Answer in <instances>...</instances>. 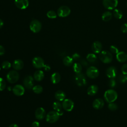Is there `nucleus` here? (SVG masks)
<instances>
[{
	"label": "nucleus",
	"instance_id": "f257e3e1",
	"mask_svg": "<svg viewBox=\"0 0 127 127\" xmlns=\"http://www.w3.org/2000/svg\"><path fill=\"white\" fill-rule=\"evenodd\" d=\"M104 99L108 103L114 102L118 98V94L114 89H108L106 90L104 95Z\"/></svg>",
	"mask_w": 127,
	"mask_h": 127
},
{
	"label": "nucleus",
	"instance_id": "f03ea898",
	"mask_svg": "<svg viewBox=\"0 0 127 127\" xmlns=\"http://www.w3.org/2000/svg\"><path fill=\"white\" fill-rule=\"evenodd\" d=\"M99 58L100 61L105 64L110 63L113 60L111 53L108 51H102L99 53Z\"/></svg>",
	"mask_w": 127,
	"mask_h": 127
},
{
	"label": "nucleus",
	"instance_id": "7ed1b4c3",
	"mask_svg": "<svg viewBox=\"0 0 127 127\" xmlns=\"http://www.w3.org/2000/svg\"><path fill=\"white\" fill-rule=\"evenodd\" d=\"M60 116V115L58 112L56 111H50L46 115V121L48 123H54L58 120Z\"/></svg>",
	"mask_w": 127,
	"mask_h": 127
},
{
	"label": "nucleus",
	"instance_id": "20e7f679",
	"mask_svg": "<svg viewBox=\"0 0 127 127\" xmlns=\"http://www.w3.org/2000/svg\"><path fill=\"white\" fill-rule=\"evenodd\" d=\"M86 73L87 76L91 79L97 78L99 74V71L98 68L94 66H91L88 67Z\"/></svg>",
	"mask_w": 127,
	"mask_h": 127
},
{
	"label": "nucleus",
	"instance_id": "39448f33",
	"mask_svg": "<svg viewBox=\"0 0 127 127\" xmlns=\"http://www.w3.org/2000/svg\"><path fill=\"white\" fill-rule=\"evenodd\" d=\"M74 80L76 84L78 86H85L87 83L86 78L84 74H83L81 72L76 74L74 77Z\"/></svg>",
	"mask_w": 127,
	"mask_h": 127
},
{
	"label": "nucleus",
	"instance_id": "423d86ee",
	"mask_svg": "<svg viewBox=\"0 0 127 127\" xmlns=\"http://www.w3.org/2000/svg\"><path fill=\"white\" fill-rule=\"evenodd\" d=\"M19 74L15 70H11L8 72L6 75L7 80L11 83L16 82L19 79Z\"/></svg>",
	"mask_w": 127,
	"mask_h": 127
},
{
	"label": "nucleus",
	"instance_id": "0eeeda50",
	"mask_svg": "<svg viewBox=\"0 0 127 127\" xmlns=\"http://www.w3.org/2000/svg\"><path fill=\"white\" fill-rule=\"evenodd\" d=\"M118 4V0H103V5L104 7L108 10L115 9Z\"/></svg>",
	"mask_w": 127,
	"mask_h": 127
},
{
	"label": "nucleus",
	"instance_id": "6e6552de",
	"mask_svg": "<svg viewBox=\"0 0 127 127\" xmlns=\"http://www.w3.org/2000/svg\"><path fill=\"white\" fill-rule=\"evenodd\" d=\"M30 29L33 33H38L39 32L42 28L41 23L37 19L33 20L30 24Z\"/></svg>",
	"mask_w": 127,
	"mask_h": 127
},
{
	"label": "nucleus",
	"instance_id": "1a4fd4ad",
	"mask_svg": "<svg viewBox=\"0 0 127 127\" xmlns=\"http://www.w3.org/2000/svg\"><path fill=\"white\" fill-rule=\"evenodd\" d=\"M70 13V8L65 5L60 6L57 10V14L59 17H65L68 16Z\"/></svg>",
	"mask_w": 127,
	"mask_h": 127
},
{
	"label": "nucleus",
	"instance_id": "9d476101",
	"mask_svg": "<svg viewBox=\"0 0 127 127\" xmlns=\"http://www.w3.org/2000/svg\"><path fill=\"white\" fill-rule=\"evenodd\" d=\"M62 107L65 111L70 112L72 111L74 107V103L71 100L66 99L63 101Z\"/></svg>",
	"mask_w": 127,
	"mask_h": 127
},
{
	"label": "nucleus",
	"instance_id": "9b49d317",
	"mask_svg": "<svg viewBox=\"0 0 127 127\" xmlns=\"http://www.w3.org/2000/svg\"><path fill=\"white\" fill-rule=\"evenodd\" d=\"M32 64L36 68H41L44 67V61L43 59L40 57H36L32 60Z\"/></svg>",
	"mask_w": 127,
	"mask_h": 127
},
{
	"label": "nucleus",
	"instance_id": "f8f14e48",
	"mask_svg": "<svg viewBox=\"0 0 127 127\" xmlns=\"http://www.w3.org/2000/svg\"><path fill=\"white\" fill-rule=\"evenodd\" d=\"M23 84L27 89H32L34 85L33 77L31 75H28L25 77L23 80Z\"/></svg>",
	"mask_w": 127,
	"mask_h": 127
},
{
	"label": "nucleus",
	"instance_id": "ddd939ff",
	"mask_svg": "<svg viewBox=\"0 0 127 127\" xmlns=\"http://www.w3.org/2000/svg\"><path fill=\"white\" fill-rule=\"evenodd\" d=\"M14 3L16 7L20 9H25L29 5L28 0H14Z\"/></svg>",
	"mask_w": 127,
	"mask_h": 127
},
{
	"label": "nucleus",
	"instance_id": "4468645a",
	"mask_svg": "<svg viewBox=\"0 0 127 127\" xmlns=\"http://www.w3.org/2000/svg\"><path fill=\"white\" fill-rule=\"evenodd\" d=\"M12 91L15 95L20 96L23 95L25 92V89L23 86L20 84H17L13 87L12 88Z\"/></svg>",
	"mask_w": 127,
	"mask_h": 127
},
{
	"label": "nucleus",
	"instance_id": "2eb2a0df",
	"mask_svg": "<svg viewBox=\"0 0 127 127\" xmlns=\"http://www.w3.org/2000/svg\"><path fill=\"white\" fill-rule=\"evenodd\" d=\"M91 49L92 52L95 54L100 53L102 49V45L99 41H95L93 43L91 46Z\"/></svg>",
	"mask_w": 127,
	"mask_h": 127
},
{
	"label": "nucleus",
	"instance_id": "dca6fc26",
	"mask_svg": "<svg viewBox=\"0 0 127 127\" xmlns=\"http://www.w3.org/2000/svg\"><path fill=\"white\" fill-rule=\"evenodd\" d=\"M106 75L110 78H114L117 74V70L114 66H110L106 69Z\"/></svg>",
	"mask_w": 127,
	"mask_h": 127
},
{
	"label": "nucleus",
	"instance_id": "f3484780",
	"mask_svg": "<svg viewBox=\"0 0 127 127\" xmlns=\"http://www.w3.org/2000/svg\"><path fill=\"white\" fill-rule=\"evenodd\" d=\"M35 115V117L37 119L39 120H43L45 117L46 112L44 108L42 107H40L36 109Z\"/></svg>",
	"mask_w": 127,
	"mask_h": 127
},
{
	"label": "nucleus",
	"instance_id": "a211bd4d",
	"mask_svg": "<svg viewBox=\"0 0 127 127\" xmlns=\"http://www.w3.org/2000/svg\"><path fill=\"white\" fill-rule=\"evenodd\" d=\"M104 105V102L103 100L101 98L95 99L92 103L93 107L94 109L97 110L102 109Z\"/></svg>",
	"mask_w": 127,
	"mask_h": 127
},
{
	"label": "nucleus",
	"instance_id": "6ab92c4d",
	"mask_svg": "<svg viewBox=\"0 0 127 127\" xmlns=\"http://www.w3.org/2000/svg\"><path fill=\"white\" fill-rule=\"evenodd\" d=\"M116 59L120 63H125L127 61V54L123 51L119 52L116 54Z\"/></svg>",
	"mask_w": 127,
	"mask_h": 127
},
{
	"label": "nucleus",
	"instance_id": "aec40b11",
	"mask_svg": "<svg viewBox=\"0 0 127 127\" xmlns=\"http://www.w3.org/2000/svg\"><path fill=\"white\" fill-rule=\"evenodd\" d=\"M12 65L15 70H18L21 69L23 68L24 66V63L22 60L20 59H17L13 62Z\"/></svg>",
	"mask_w": 127,
	"mask_h": 127
},
{
	"label": "nucleus",
	"instance_id": "412c9836",
	"mask_svg": "<svg viewBox=\"0 0 127 127\" xmlns=\"http://www.w3.org/2000/svg\"><path fill=\"white\" fill-rule=\"evenodd\" d=\"M98 87L96 85H91L87 89V94L90 96H94L98 92Z\"/></svg>",
	"mask_w": 127,
	"mask_h": 127
},
{
	"label": "nucleus",
	"instance_id": "4be33fe9",
	"mask_svg": "<svg viewBox=\"0 0 127 127\" xmlns=\"http://www.w3.org/2000/svg\"><path fill=\"white\" fill-rule=\"evenodd\" d=\"M44 77V73L43 71L41 70H38L35 71L34 74V78L35 80L38 81H40Z\"/></svg>",
	"mask_w": 127,
	"mask_h": 127
},
{
	"label": "nucleus",
	"instance_id": "5701e85b",
	"mask_svg": "<svg viewBox=\"0 0 127 127\" xmlns=\"http://www.w3.org/2000/svg\"><path fill=\"white\" fill-rule=\"evenodd\" d=\"M55 96L57 100L62 101H64L65 99V94L62 90H58L55 93Z\"/></svg>",
	"mask_w": 127,
	"mask_h": 127
},
{
	"label": "nucleus",
	"instance_id": "b1692460",
	"mask_svg": "<svg viewBox=\"0 0 127 127\" xmlns=\"http://www.w3.org/2000/svg\"><path fill=\"white\" fill-rule=\"evenodd\" d=\"M51 80L54 84L59 83L61 80V75L58 72H54L52 74L51 77Z\"/></svg>",
	"mask_w": 127,
	"mask_h": 127
},
{
	"label": "nucleus",
	"instance_id": "393cba45",
	"mask_svg": "<svg viewBox=\"0 0 127 127\" xmlns=\"http://www.w3.org/2000/svg\"><path fill=\"white\" fill-rule=\"evenodd\" d=\"M62 105L59 102H55L53 104V108L55 111L58 112L60 116L63 114V112L62 111Z\"/></svg>",
	"mask_w": 127,
	"mask_h": 127
},
{
	"label": "nucleus",
	"instance_id": "a878e982",
	"mask_svg": "<svg viewBox=\"0 0 127 127\" xmlns=\"http://www.w3.org/2000/svg\"><path fill=\"white\" fill-rule=\"evenodd\" d=\"M112 18V13L110 11H105L102 15V19L105 22L110 21Z\"/></svg>",
	"mask_w": 127,
	"mask_h": 127
},
{
	"label": "nucleus",
	"instance_id": "bb28decb",
	"mask_svg": "<svg viewBox=\"0 0 127 127\" xmlns=\"http://www.w3.org/2000/svg\"><path fill=\"white\" fill-rule=\"evenodd\" d=\"M113 16L118 19H120L122 18L123 16V13L121 10L118 8H115L114 10L113 13Z\"/></svg>",
	"mask_w": 127,
	"mask_h": 127
},
{
	"label": "nucleus",
	"instance_id": "cd10ccee",
	"mask_svg": "<svg viewBox=\"0 0 127 127\" xmlns=\"http://www.w3.org/2000/svg\"><path fill=\"white\" fill-rule=\"evenodd\" d=\"M97 56L95 54L93 53H90L88 54L86 56V59L87 61L91 63H93L95 62L97 60Z\"/></svg>",
	"mask_w": 127,
	"mask_h": 127
},
{
	"label": "nucleus",
	"instance_id": "c85d7f7f",
	"mask_svg": "<svg viewBox=\"0 0 127 127\" xmlns=\"http://www.w3.org/2000/svg\"><path fill=\"white\" fill-rule=\"evenodd\" d=\"M82 65L79 63H74L73 65V69L76 74L81 73L82 71Z\"/></svg>",
	"mask_w": 127,
	"mask_h": 127
},
{
	"label": "nucleus",
	"instance_id": "c756f323",
	"mask_svg": "<svg viewBox=\"0 0 127 127\" xmlns=\"http://www.w3.org/2000/svg\"><path fill=\"white\" fill-rule=\"evenodd\" d=\"M73 60L71 57H70L69 56H66L64 58L63 60V63L65 65L68 66L72 64Z\"/></svg>",
	"mask_w": 127,
	"mask_h": 127
},
{
	"label": "nucleus",
	"instance_id": "7c9ffc66",
	"mask_svg": "<svg viewBox=\"0 0 127 127\" xmlns=\"http://www.w3.org/2000/svg\"><path fill=\"white\" fill-rule=\"evenodd\" d=\"M118 81L121 83H125L127 82V74H121L118 78Z\"/></svg>",
	"mask_w": 127,
	"mask_h": 127
},
{
	"label": "nucleus",
	"instance_id": "2f4dec72",
	"mask_svg": "<svg viewBox=\"0 0 127 127\" xmlns=\"http://www.w3.org/2000/svg\"><path fill=\"white\" fill-rule=\"evenodd\" d=\"M33 91L36 94H40L43 91V87L40 85H37L32 88Z\"/></svg>",
	"mask_w": 127,
	"mask_h": 127
},
{
	"label": "nucleus",
	"instance_id": "473e14b6",
	"mask_svg": "<svg viewBox=\"0 0 127 127\" xmlns=\"http://www.w3.org/2000/svg\"><path fill=\"white\" fill-rule=\"evenodd\" d=\"M47 16L50 19H54L57 17V13L54 10H50L47 12Z\"/></svg>",
	"mask_w": 127,
	"mask_h": 127
},
{
	"label": "nucleus",
	"instance_id": "72a5a7b5",
	"mask_svg": "<svg viewBox=\"0 0 127 127\" xmlns=\"http://www.w3.org/2000/svg\"><path fill=\"white\" fill-rule=\"evenodd\" d=\"M108 109L111 110V111H116L118 109V105L114 103V102H112V103H110L108 106Z\"/></svg>",
	"mask_w": 127,
	"mask_h": 127
},
{
	"label": "nucleus",
	"instance_id": "f704fd0d",
	"mask_svg": "<svg viewBox=\"0 0 127 127\" xmlns=\"http://www.w3.org/2000/svg\"><path fill=\"white\" fill-rule=\"evenodd\" d=\"M110 52L113 54H117L119 52V49L117 46L115 45H111L110 47Z\"/></svg>",
	"mask_w": 127,
	"mask_h": 127
},
{
	"label": "nucleus",
	"instance_id": "c9c22d12",
	"mask_svg": "<svg viewBox=\"0 0 127 127\" xmlns=\"http://www.w3.org/2000/svg\"><path fill=\"white\" fill-rule=\"evenodd\" d=\"M1 65H2V67L3 68V69H9L10 67H11V64L8 62V61H4L2 62V64H1Z\"/></svg>",
	"mask_w": 127,
	"mask_h": 127
},
{
	"label": "nucleus",
	"instance_id": "e433bc0d",
	"mask_svg": "<svg viewBox=\"0 0 127 127\" xmlns=\"http://www.w3.org/2000/svg\"><path fill=\"white\" fill-rule=\"evenodd\" d=\"M108 85L111 88H114L117 85V82L114 78H110L108 82Z\"/></svg>",
	"mask_w": 127,
	"mask_h": 127
},
{
	"label": "nucleus",
	"instance_id": "4c0bfd02",
	"mask_svg": "<svg viewBox=\"0 0 127 127\" xmlns=\"http://www.w3.org/2000/svg\"><path fill=\"white\" fill-rule=\"evenodd\" d=\"M6 86V83L4 81V80L0 77V91L3 90Z\"/></svg>",
	"mask_w": 127,
	"mask_h": 127
},
{
	"label": "nucleus",
	"instance_id": "58836bf2",
	"mask_svg": "<svg viewBox=\"0 0 127 127\" xmlns=\"http://www.w3.org/2000/svg\"><path fill=\"white\" fill-rule=\"evenodd\" d=\"M121 30L123 33H127V23H125L122 25Z\"/></svg>",
	"mask_w": 127,
	"mask_h": 127
},
{
	"label": "nucleus",
	"instance_id": "ea45409f",
	"mask_svg": "<svg viewBox=\"0 0 127 127\" xmlns=\"http://www.w3.org/2000/svg\"><path fill=\"white\" fill-rule=\"evenodd\" d=\"M121 71L123 74H127V64H124L121 67Z\"/></svg>",
	"mask_w": 127,
	"mask_h": 127
},
{
	"label": "nucleus",
	"instance_id": "a19ab883",
	"mask_svg": "<svg viewBox=\"0 0 127 127\" xmlns=\"http://www.w3.org/2000/svg\"><path fill=\"white\" fill-rule=\"evenodd\" d=\"M72 58L74 60H78V59H79L80 58V55L78 54H77V53H74L72 55Z\"/></svg>",
	"mask_w": 127,
	"mask_h": 127
},
{
	"label": "nucleus",
	"instance_id": "79ce46f5",
	"mask_svg": "<svg viewBox=\"0 0 127 127\" xmlns=\"http://www.w3.org/2000/svg\"><path fill=\"white\" fill-rule=\"evenodd\" d=\"M80 64H81V65H82L83 66H87L88 65L87 62L86 61H85V60H81L80 61Z\"/></svg>",
	"mask_w": 127,
	"mask_h": 127
},
{
	"label": "nucleus",
	"instance_id": "37998d69",
	"mask_svg": "<svg viewBox=\"0 0 127 127\" xmlns=\"http://www.w3.org/2000/svg\"><path fill=\"white\" fill-rule=\"evenodd\" d=\"M4 53H5V49L4 47L0 45V56H2L4 55Z\"/></svg>",
	"mask_w": 127,
	"mask_h": 127
},
{
	"label": "nucleus",
	"instance_id": "c03bdc74",
	"mask_svg": "<svg viewBox=\"0 0 127 127\" xmlns=\"http://www.w3.org/2000/svg\"><path fill=\"white\" fill-rule=\"evenodd\" d=\"M31 127H40V124L38 122L35 121V122L32 123Z\"/></svg>",
	"mask_w": 127,
	"mask_h": 127
},
{
	"label": "nucleus",
	"instance_id": "a18cd8bd",
	"mask_svg": "<svg viewBox=\"0 0 127 127\" xmlns=\"http://www.w3.org/2000/svg\"><path fill=\"white\" fill-rule=\"evenodd\" d=\"M43 67L44 68L45 70L46 71H49V70H50V68H51L50 66L49 65H48V64H45Z\"/></svg>",
	"mask_w": 127,
	"mask_h": 127
},
{
	"label": "nucleus",
	"instance_id": "49530a36",
	"mask_svg": "<svg viewBox=\"0 0 127 127\" xmlns=\"http://www.w3.org/2000/svg\"><path fill=\"white\" fill-rule=\"evenodd\" d=\"M3 22L1 19H0V29L3 26Z\"/></svg>",
	"mask_w": 127,
	"mask_h": 127
},
{
	"label": "nucleus",
	"instance_id": "de8ad7c7",
	"mask_svg": "<svg viewBox=\"0 0 127 127\" xmlns=\"http://www.w3.org/2000/svg\"><path fill=\"white\" fill-rule=\"evenodd\" d=\"M8 127H18V126L17 125H16L15 124H13L10 125Z\"/></svg>",
	"mask_w": 127,
	"mask_h": 127
},
{
	"label": "nucleus",
	"instance_id": "09e8293b",
	"mask_svg": "<svg viewBox=\"0 0 127 127\" xmlns=\"http://www.w3.org/2000/svg\"></svg>",
	"mask_w": 127,
	"mask_h": 127
}]
</instances>
